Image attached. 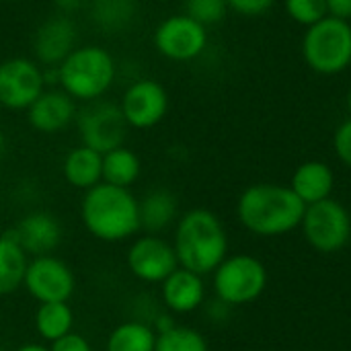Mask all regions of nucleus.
Returning <instances> with one entry per match:
<instances>
[{"instance_id":"nucleus-15","label":"nucleus","mask_w":351,"mask_h":351,"mask_svg":"<svg viewBox=\"0 0 351 351\" xmlns=\"http://www.w3.org/2000/svg\"><path fill=\"white\" fill-rule=\"evenodd\" d=\"M76 101L60 86L45 88L25 111L29 125L39 134H60L76 119Z\"/></svg>"},{"instance_id":"nucleus-35","label":"nucleus","mask_w":351,"mask_h":351,"mask_svg":"<svg viewBox=\"0 0 351 351\" xmlns=\"http://www.w3.org/2000/svg\"><path fill=\"white\" fill-rule=\"evenodd\" d=\"M14 351H49V348H45V346H39V343H27V346H21V348H16Z\"/></svg>"},{"instance_id":"nucleus-14","label":"nucleus","mask_w":351,"mask_h":351,"mask_svg":"<svg viewBox=\"0 0 351 351\" xmlns=\"http://www.w3.org/2000/svg\"><path fill=\"white\" fill-rule=\"evenodd\" d=\"M78 31L70 14L47 16L33 33V53L35 62L43 68L60 66L66 56L76 47Z\"/></svg>"},{"instance_id":"nucleus-37","label":"nucleus","mask_w":351,"mask_h":351,"mask_svg":"<svg viewBox=\"0 0 351 351\" xmlns=\"http://www.w3.org/2000/svg\"><path fill=\"white\" fill-rule=\"evenodd\" d=\"M2 148H4V134H2V130H0V152H2Z\"/></svg>"},{"instance_id":"nucleus-31","label":"nucleus","mask_w":351,"mask_h":351,"mask_svg":"<svg viewBox=\"0 0 351 351\" xmlns=\"http://www.w3.org/2000/svg\"><path fill=\"white\" fill-rule=\"evenodd\" d=\"M49 351H93V348H90V343H88L82 335L70 331L68 335H64V337L51 341Z\"/></svg>"},{"instance_id":"nucleus-6","label":"nucleus","mask_w":351,"mask_h":351,"mask_svg":"<svg viewBox=\"0 0 351 351\" xmlns=\"http://www.w3.org/2000/svg\"><path fill=\"white\" fill-rule=\"evenodd\" d=\"M267 286V269L253 255L226 257L214 269V290L222 304L243 306L255 302Z\"/></svg>"},{"instance_id":"nucleus-9","label":"nucleus","mask_w":351,"mask_h":351,"mask_svg":"<svg viewBox=\"0 0 351 351\" xmlns=\"http://www.w3.org/2000/svg\"><path fill=\"white\" fill-rule=\"evenodd\" d=\"M156 51L171 62H191L208 47V27L189 14H171L154 31Z\"/></svg>"},{"instance_id":"nucleus-3","label":"nucleus","mask_w":351,"mask_h":351,"mask_svg":"<svg viewBox=\"0 0 351 351\" xmlns=\"http://www.w3.org/2000/svg\"><path fill=\"white\" fill-rule=\"evenodd\" d=\"M173 247L179 267L204 278L226 259L228 239L220 218L214 212L195 208L179 218Z\"/></svg>"},{"instance_id":"nucleus-30","label":"nucleus","mask_w":351,"mask_h":351,"mask_svg":"<svg viewBox=\"0 0 351 351\" xmlns=\"http://www.w3.org/2000/svg\"><path fill=\"white\" fill-rule=\"evenodd\" d=\"M276 0H226L228 10L241 14V16H261L265 14Z\"/></svg>"},{"instance_id":"nucleus-22","label":"nucleus","mask_w":351,"mask_h":351,"mask_svg":"<svg viewBox=\"0 0 351 351\" xmlns=\"http://www.w3.org/2000/svg\"><path fill=\"white\" fill-rule=\"evenodd\" d=\"M142 171V162L132 148L117 146L103 154V181L130 189Z\"/></svg>"},{"instance_id":"nucleus-19","label":"nucleus","mask_w":351,"mask_h":351,"mask_svg":"<svg viewBox=\"0 0 351 351\" xmlns=\"http://www.w3.org/2000/svg\"><path fill=\"white\" fill-rule=\"evenodd\" d=\"M62 175L68 185L86 191L103 181V154L80 144L66 154Z\"/></svg>"},{"instance_id":"nucleus-33","label":"nucleus","mask_w":351,"mask_h":351,"mask_svg":"<svg viewBox=\"0 0 351 351\" xmlns=\"http://www.w3.org/2000/svg\"><path fill=\"white\" fill-rule=\"evenodd\" d=\"M53 4H56L58 12H62V14H72V12L80 10V8L86 4V0H53Z\"/></svg>"},{"instance_id":"nucleus-10","label":"nucleus","mask_w":351,"mask_h":351,"mask_svg":"<svg viewBox=\"0 0 351 351\" xmlns=\"http://www.w3.org/2000/svg\"><path fill=\"white\" fill-rule=\"evenodd\" d=\"M43 90L45 80L41 64L25 56L0 62V107L27 111Z\"/></svg>"},{"instance_id":"nucleus-5","label":"nucleus","mask_w":351,"mask_h":351,"mask_svg":"<svg viewBox=\"0 0 351 351\" xmlns=\"http://www.w3.org/2000/svg\"><path fill=\"white\" fill-rule=\"evenodd\" d=\"M302 56L306 66L323 76H335L351 66V23L325 16L306 27L302 37Z\"/></svg>"},{"instance_id":"nucleus-12","label":"nucleus","mask_w":351,"mask_h":351,"mask_svg":"<svg viewBox=\"0 0 351 351\" xmlns=\"http://www.w3.org/2000/svg\"><path fill=\"white\" fill-rule=\"evenodd\" d=\"M23 286L39 302H68L76 288L72 269L53 255H39L27 263Z\"/></svg>"},{"instance_id":"nucleus-2","label":"nucleus","mask_w":351,"mask_h":351,"mask_svg":"<svg viewBox=\"0 0 351 351\" xmlns=\"http://www.w3.org/2000/svg\"><path fill=\"white\" fill-rule=\"evenodd\" d=\"M80 218L95 239L119 243L140 230V202L130 189L101 181L84 191Z\"/></svg>"},{"instance_id":"nucleus-23","label":"nucleus","mask_w":351,"mask_h":351,"mask_svg":"<svg viewBox=\"0 0 351 351\" xmlns=\"http://www.w3.org/2000/svg\"><path fill=\"white\" fill-rule=\"evenodd\" d=\"M74 327V313L68 302H43L35 313V331L45 341L68 335Z\"/></svg>"},{"instance_id":"nucleus-34","label":"nucleus","mask_w":351,"mask_h":351,"mask_svg":"<svg viewBox=\"0 0 351 351\" xmlns=\"http://www.w3.org/2000/svg\"><path fill=\"white\" fill-rule=\"evenodd\" d=\"M173 327H175V323H173L171 317H167V315L158 317V321H156V333H165V331H169Z\"/></svg>"},{"instance_id":"nucleus-11","label":"nucleus","mask_w":351,"mask_h":351,"mask_svg":"<svg viewBox=\"0 0 351 351\" xmlns=\"http://www.w3.org/2000/svg\"><path fill=\"white\" fill-rule=\"evenodd\" d=\"M119 109L128 128L150 130L169 113V93L154 78H138L128 84L121 95Z\"/></svg>"},{"instance_id":"nucleus-29","label":"nucleus","mask_w":351,"mask_h":351,"mask_svg":"<svg viewBox=\"0 0 351 351\" xmlns=\"http://www.w3.org/2000/svg\"><path fill=\"white\" fill-rule=\"evenodd\" d=\"M333 150H335L337 158L348 169H351V117L337 125V130L333 134Z\"/></svg>"},{"instance_id":"nucleus-25","label":"nucleus","mask_w":351,"mask_h":351,"mask_svg":"<svg viewBox=\"0 0 351 351\" xmlns=\"http://www.w3.org/2000/svg\"><path fill=\"white\" fill-rule=\"evenodd\" d=\"M156 331L146 323L128 321L115 327L107 339V351H154Z\"/></svg>"},{"instance_id":"nucleus-20","label":"nucleus","mask_w":351,"mask_h":351,"mask_svg":"<svg viewBox=\"0 0 351 351\" xmlns=\"http://www.w3.org/2000/svg\"><path fill=\"white\" fill-rule=\"evenodd\" d=\"M177 197L169 189H152L140 202V228L148 234H158L177 220Z\"/></svg>"},{"instance_id":"nucleus-28","label":"nucleus","mask_w":351,"mask_h":351,"mask_svg":"<svg viewBox=\"0 0 351 351\" xmlns=\"http://www.w3.org/2000/svg\"><path fill=\"white\" fill-rule=\"evenodd\" d=\"M226 0H185V14H189L204 27L220 23L226 16Z\"/></svg>"},{"instance_id":"nucleus-7","label":"nucleus","mask_w":351,"mask_h":351,"mask_svg":"<svg viewBox=\"0 0 351 351\" xmlns=\"http://www.w3.org/2000/svg\"><path fill=\"white\" fill-rule=\"evenodd\" d=\"M300 228L315 251L329 255L341 251L350 243L351 216L341 202L327 197L306 206Z\"/></svg>"},{"instance_id":"nucleus-26","label":"nucleus","mask_w":351,"mask_h":351,"mask_svg":"<svg viewBox=\"0 0 351 351\" xmlns=\"http://www.w3.org/2000/svg\"><path fill=\"white\" fill-rule=\"evenodd\" d=\"M154 351H210L206 337L191 327H173L165 333H156Z\"/></svg>"},{"instance_id":"nucleus-24","label":"nucleus","mask_w":351,"mask_h":351,"mask_svg":"<svg viewBox=\"0 0 351 351\" xmlns=\"http://www.w3.org/2000/svg\"><path fill=\"white\" fill-rule=\"evenodd\" d=\"M138 14L136 0H90V16L103 31L115 33L132 25Z\"/></svg>"},{"instance_id":"nucleus-18","label":"nucleus","mask_w":351,"mask_h":351,"mask_svg":"<svg viewBox=\"0 0 351 351\" xmlns=\"http://www.w3.org/2000/svg\"><path fill=\"white\" fill-rule=\"evenodd\" d=\"M290 189L302 199L304 206L323 202L331 197L335 189V173L327 162L321 160H306L296 167L292 175Z\"/></svg>"},{"instance_id":"nucleus-8","label":"nucleus","mask_w":351,"mask_h":351,"mask_svg":"<svg viewBox=\"0 0 351 351\" xmlns=\"http://www.w3.org/2000/svg\"><path fill=\"white\" fill-rule=\"evenodd\" d=\"M74 125L84 146L105 154L117 146H123L128 123L119 109V103L97 99L82 103L76 111Z\"/></svg>"},{"instance_id":"nucleus-13","label":"nucleus","mask_w":351,"mask_h":351,"mask_svg":"<svg viewBox=\"0 0 351 351\" xmlns=\"http://www.w3.org/2000/svg\"><path fill=\"white\" fill-rule=\"evenodd\" d=\"M128 267L142 282L162 284L179 267V259L171 243L156 234H146L130 247Z\"/></svg>"},{"instance_id":"nucleus-16","label":"nucleus","mask_w":351,"mask_h":351,"mask_svg":"<svg viewBox=\"0 0 351 351\" xmlns=\"http://www.w3.org/2000/svg\"><path fill=\"white\" fill-rule=\"evenodd\" d=\"M27 255H51L62 243V224L49 212H31L10 230Z\"/></svg>"},{"instance_id":"nucleus-32","label":"nucleus","mask_w":351,"mask_h":351,"mask_svg":"<svg viewBox=\"0 0 351 351\" xmlns=\"http://www.w3.org/2000/svg\"><path fill=\"white\" fill-rule=\"evenodd\" d=\"M325 2H327V14L329 16L351 21V0H325Z\"/></svg>"},{"instance_id":"nucleus-36","label":"nucleus","mask_w":351,"mask_h":351,"mask_svg":"<svg viewBox=\"0 0 351 351\" xmlns=\"http://www.w3.org/2000/svg\"><path fill=\"white\" fill-rule=\"evenodd\" d=\"M346 103H348V111H350V115H351V86L348 88V97H346Z\"/></svg>"},{"instance_id":"nucleus-17","label":"nucleus","mask_w":351,"mask_h":351,"mask_svg":"<svg viewBox=\"0 0 351 351\" xmlns=\"http://www.w3.org/2000/svg\"><path fill=\"white\" fill-rule=\"evenodd\" d=\"M160 294H162V302L169 311L187 315L202 306V302L206 298V288H204L202 276H197L189 269L177 267L162 282Z\"/></svg>"},{"instance_id":"nucleus-4","label":"nucleus","mask_w":351,"mask_h":351,"mask_svg":"<svg viewBox=\"0 0 351 351\" xmlns=\"http://www.w3.org/2000/svg\"><path fill=\"white\" fill-rule=\"evenodd\" d=\"M117 78V62L101 45H76L58 66V86L74 101L103 99Z\"/></svg>"},{"instance_id":"nucleus-21","label":"nucleus","mask_w":351,"mask_h":351,"mask_svg":"<svg viewBox=\"0 0 351 351\" xmlns=\"http://www.w3.org/2000/svg\"><path fill=\"white\" fill-rule=\"evenodd\" d=\"M27 253L8 232L0 237V296H8L23 286L27 271Z\"/></svg>"},{"instance_id":"nucleus-1","label":"nucleus","mask_w":351,"mask_h":351,"mask_svg":"<svg viewBox=\"0 0 351 351\" xmlns=\"http://www.w3.org/2000/svg\"><path fill=\"white\" fill-rule=\"evenodd\" d=\"M306 206L286 185L255 183L237 202L239 222L257 237H282L302 224Z\"/></svg>"},{"instance_id":"nucleus-27","label":"nucleus","mask_w":351,"mask_h":351,"mask_svg":"<svg viewBox=\"0 0 351 351\" xmlns=\"http://www.w3.org/2000/svg\"><path fill=\"white\" fill-rule=\"evenodd\" d=\"M284 6L288 16L302 27H311L327 16L325 0H284Z\"/></svg>"}]
</instances>
